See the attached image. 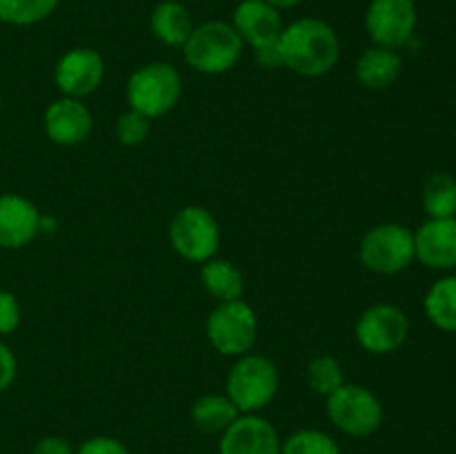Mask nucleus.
<instances>
[{
  "instance_id": "obj_1",
  "label": "nucleus",
  "mask_w": 456,
  "mask_h": 454,
  "mask_svg": "<svg viewBox=\"0 0 456 454\" xmlns=\"http://www.w3.org/2000/svg\"><path fill=\"white\" fill-rule=\"evenodd\" d=\"M279 53L283 67L305 78L330 74L341 58V43L325 20L298 18L283 27L279 38Z\"/></svg>"
},
{
  "instance_id": "obj_2",
  "label": "nucleus",
  "mask_w": 456,
  "mask_h": 454,
  "mask_svg": "<svg viewBox=\"0 0 456 454\" xmlns=\"http://www.w3.org/2000/svg\"><path fill=\"white\" fill-rule=\"evenodd\" d=\"M281 374L272 359L263 354L239 356L225 381V394L240 414H256L279 394Z\"/></svg>"
},
{
  "instance_id": "obj_3",
  "label": "nucleus",
  "mask_w": 456,
  "mask_h": 454,
  "mask_svg": "<svg viewBox=\"0 0 456 454\" xmlns=\"http://www.w3.org/2000/svg\"><path fill=\"white\" fill-rule=\"evenodd\" d=\"M243 45L232 22L209 20L194 27L187 43L183 45V56L199 74L221 76L234 69L243 53Z\"/></svg>"
},
{
  "instance_id": "obj_4",
  "label": "nucleus",
  "mask_w": 456,
  "mask_h": 454,
  "mask_svg": "<svg viewBox=\"0 0 456 454\" xmlns=\"http://www.w3.org/2000/svg\"><path fill=\"white\" fill-rule=\"evenodd\" d=\"M125 93H127L129 109L154 120L169 114L178 105L183 93V78L176 67L169 62H147L132 71Z\"/></svg>"
},
{
  "instance_id": "obj_5",
  "label": "nucleus",
  "mask_w": 456,
  "mask_h": 454,
  "mask_svg": "<svg viewBox=\"0 0 456 454\" xmlns=\"http://www.w3.org/2000/svg\"><path fill=\"white\" fill-rule=\"evenodd\" d=\"M325 412L337 430L354 439L372 436L386 418L379 396L359 383H346L330 394L325 399Z\"/></svg>"
},
{
  "instance_id": "obj_6",
  "label": "nucleus",
  "mask_w": 456,
  "mask_h": 454,
  "mask_svg": "<svg viewBox=\"0 0 456 454\" xmlns=\"http://www.w3.org/2000/svg\"><path fill=\"white\" fill-rule=\"evenodd\" d=\"M359 258L365 270L381 276H395L408 270L414 256V231L401 223H381L361 239Z\"/></svg>"
},
{
  "instance_id": "obj_7",
  "label": "nucleus",
  "mask_w": 456,
  "mask_h": 454,
  "mask_svg": "<svg viewBox=\"0 0 456 454\" xmlns=\"http://www.w3.org/2000/svg\"><path fill=\"white\" fill-rule=\"evenodd\" d=\"M169 245L187 263H208L221 247V227L214 214L200 205H185L169 223Z\"/></svg>"
},
{
  "instance_id": "obj_8",
  "label": "nucleus",
  "mask_w": 456,
  "mask_h": 454,
  "mask_svg": "<svg viewBox=\"0 0 456 454\" xmlns=\"http://www.w3.org/2000/svg\"><path fill=\"white\" fill-rule=\"evenodd\" d=\"M208 341L218 354L239 356L252 352L258 338V316L252 305L240 298V301L218 303L208 316Z\"/></svg>"
},
{
  "instance_id": "obj_9",
  "label": "nucleus",
  "mask_w": 456,
  "mask_h": 454,
  "mask_svg": "<svg viewBox=\"0 0 456 454\" xmlns=\"http://www.w3.org/2000/svg\"><path fill=\"white\" fill-rule=\"evenodd\" d=\"M410 334L408 314L392 303H374L356 319L354 336L365 352L374 356L395 354Z\"/></svg>"
},
{
  "instance_id": "obj_10",
  "label": "nucleus",
  "mask_w": 456,
  "mask_h": 454,
  "mask_svg": "<svg viewBox=\"0 0 456 454\" xmlns=\"http://www.w3.org/2000/svg\"><path fill=\"white\" fill-rule=\"evenodd\" d=\"M414 0H372L365 12V29L379 47L399 49L417 29Z\"/></svg>"
},
{
  "instance_id": "obj_11",
  "label": "nucleus",
  "mask_w": 456,
  "mask_h": 454,
  "mask_svg": "<svg viewBox=\"0 0 456 454\" xmlns=\"http://www.w3.org/2000/svg\"><path fill=\"white\" fill-rule=\"evenodd\" d=\"M105 80V61L92 47H74L62 53L53 69V83L67 98L92 96Z\"/></svg>"
},
{
  "instance_id": "obj_12",
  "label": "nucleus",
  "mask_w": 456,
  "mask_h": 454,
  "mask_svg": "<svg viewBox=\"0 0 456 454\" xmlns=\"http://www.w3.org/2000/svg\"><path fill=\"white\" fill-rule=\"evenodd\" d=\"M281 436L267 418L240 414L221 434L218 454H281Z\"/></svg>"
},
{
  "instance_id": "obj_13",
  "label": "nucleus",
  "mask_w": 456,
  "mask_h": 454,
  "mask_svg": "<svg viewBox=\"0 0 456 454\" xmlns=\"http://www.w3.org/2000/svg\"><path fill=\"white\" fill-rule=\"evenodd\" d=\"M45 134L52 142L61 147L83 145L94 127L89 107L78 98H58L45 109L43 116Z\"/></svg>"
},
{
  "instance_id": "obj_14",
  "label": "nucleus",
  "mask_w": 456,
  "mask_h": 454,
  "mask_svg": "<svg viewBox=\"0 0 456 454\" xmlns=\"http://www.w3.org/2000/svg\"><path fill=\"white\" fill-rule=\"evenodd\" d=\"M38 212L29 199L13 191L0 194V247L22 249L40 234Z\"/></svg>"
},
{
  "instance_id": "obj_15",
  "label": "nucleus",
  "mask_w": 456,
  "mask_h": 454,
  "mask_svg": "<svg viewBox=\"0 0 456 454\" xmlns=\"http://www.w3.org/2000/svg\"><path fill=\"white\" fill-rule=\"evenodd\" d=\"M232 27L243 43L252 49H263L276 45L283 31L281 12L265 0H240L234 9Z\"/></svg>"
},
{
  "instance_id": "obj_16",
  "label": "nucleus",
  "mask_w": 456,
  "mask_h": 454,
  "mask_svg": "<svg viewBox=\"0 0 456 454\" xmlns=\"http://www.w3.org/2000/svg\"><path fill=\"white\" fill-rule=\"evenodd\" d=\"M414 256L430 270H454L456 218H428L414 231Z\"/></svg>"
},
{
  "instance_id": "obj_17",
  "label": "nucleus",
  "mask_w": 456,
  "mask_h": 454,
  "mask_svg": "<svg viewBox=\"0 0 456 454\" xmlns=\"http://www.w3.org/2000/svg\"><path fill=\"white\" fill-rule=\"evenodd\" d=\"M403 69V61H401L399 52L390 47H374L365 49L359 56L354 67L356 80L363 85L365 89H372V92H381L387 89L390 85L396 83V78L401 76Z\"/></svg>"
},
{
  "instance_id": "obj_18",
  "label": "nucleus",
  "mask_w": 456,
  "mask_h": 454,
  "mask_svg": "<svg viewBox=\"0 0 456 454\" xmlns=\"http://www.w3.org/2000/svg\"><path fill=\"white\" fill-rule=\"evenodd\" d=\"M190 9L178 0H163L151 9L150 29L159 43L167 47H181L187 43L190 34L194 31Z\"/></svg>"
},
{
  "instance_id": "obj_19",
  "label": "nucleus",
  "mask_w": 456,
  "mask_h": 454,
  "mask_svg": "<svg viewBox=\"0 0 456 454\" xmlns=\"http://www.w3.org/2000/svg\"><path fill=\"white\" fill-rule=\"evenodd\" d=\"M200 285L218 303L240 301L245 294L243 272L225 258L214 256L200 265Z\"/></svg>"
},
{
  "instance_id": "obj_20",
  "label": "nucleus",
  "mask_w": 456,
  "mask_h": 454,
  "mask_svg": "<svg viewBox=\"0 0 456 454\" xmlns=\"http://www.w3.org/2000/svg\"><path fill=\"white\" fill-rule=\"evenodd\" d=\"M240 412L227 394H205L191 405V423L205 434H223Z\"/></svg>"
},
{
  "instance_id": "obj_21",
  "label": "nucleus",
  "mask_w": 456,
  "mask_h": 454,
  "mask_svg": "<svg viewBox=\"0 0 456 454\" xmlns=\"http://www.w3.org/2000/svg\"><path fill=\"white\" fill-rule=\"evenodd\" d=\"M423 310L435 328L456 334V274L444 276L430 285L423 298Z\"/></svg>"
},
{
  "instance_id": "obj_22",
  "label": "nucleus",
  "mask_w": 456,
  "mask_h": 454,
  "mask_svg": "<svg viewBox=\"0 0 456 454\" xmlns=\"http://www.w3.org/2000/svg\"><path fill=\"white\" fill-rule=\"evenodd\" d=\"M421 200L428 218H456V178L432 174L423 185Z\"/></svg>"
},
{
  "instance_id": "obj_23",
  "label": "nucleus",
  "mask_w": 456,
  "mask_h": 454,
  "mask_svg": "<svg viewBox=\"0 0 456 454\" xmlns=\"http://www.w3.org/2000/svg\"><path fill=\"white\" fill-rule=\"evenodd\" d=\"M305 378L310 390L314 392V394L325 396V399L347 383L341 361L334 359V356L330 354L314 356V359L307 363Z\"/></svg>"
},
{
  "instance_id": "obj_24",
  "label": "nucleus",
  "mask_w": 456,
  "mask_h": 454,
  "mask_svg": "<svg viewBox=\"0 0 456 454\" xmlns=\"http://www.w3.org/2000/svg\"><path fill=\"white\" fill-rule=\"evenodd\" d=\"M61 0H0V20L13 27L38 25L56 12Z\"/></svg>"
},
{
  "instance_id": "obj_25",
  "label": "nucleus",
  "mask_w": 456,
  "mask_h": 454,
  "mask_svg": "<svg viewBox=\"0 0 456 454\" xmlns=\"http://www.w3.org/2000/svg\"><path fill=\"white\" fill-rule=\"evenodd\" d=\"M281 454H341V448L328 432L303 427L281 443Z\"/></svg>"
},
{
  "instance_id": "obj_26",
  "label": "nucleus",
  "mask_w": 456,
  "mask_h": 454,
  "mask_svg": "<svg viewBox=\"0 0 456 454\" xmlns=\"http://www.w3.org/2000/svg\"><path fill=\"white\" fill-rule=\"evenodd\" d=\"M151 118L138 114V111L127 109L116 118V138L125 147H138L150 138Z\"/></svg>"
},
{
  "instance_id": "obj_27",
  "label": "nucleus",
  "mask_w": 456,
  "mask_h": 454,
  "mask_svg": "<svg viewBox=\"0 0 456 454\" xmlns=\"http://www.w3.org/2000/svg\"><path fill=\"white\" fill-rule=\"evenodd\" d=\"M22 320L20 303L7 289H0V336L16 332Z\"/></svg>"
},
{
  "instance_id": "obj_28",
  "label": "nucleus",
  "mask_w": 456,
  "mask_h": 454,
  "mask_svg": "<svg viewBox=\"0 0 456 454\" xmlns=\"http://www.w3.org/2000/svg\"><path fill=\"white\" fill-rule=\"evenodd\" d=\"M74 454H129L127 445L114 436H92L83 441Z\"/></svg>"
},
{
  "instance_id": "obj_29",
  "label": "nucleus",
  "mask_w": 456,
  "mask_h": 454,
  "mask_svg": "<svg viewBox=\"0 0 456 454\" xmlns=\"http://www.w3.org/2000/svg\"><path fill=\"white\" fill-rule=\"evenodd\" d=\"M18 374V361L16 354L12 352V347L4 341H0V394L7 392L13 385Z\"/></svg>"
},
{
  "instance_id": "obj_30",
  "label": "nucleus",
  "mask_w": 456,
  "mask_h": 454,
  "mask_svg": "<svg viewBox=\"0 0 456 454\" xmlns=\"http://www.w3.org/2000/svg\"><path fill=\"white\" fill-rule=\"evenodd\" d=\"M31 454H74V448H71L69 441L62 439V436H43V439L34 445Z\"/></svg>"
},
{
  "instance_id": "obj_31",
  "label": "nucleus",
  "mask_w": 456,
  "mask_h": 454,
  "mask_svg": "<svg viewBox=\"0 0 456 454\" xmlns=\"http://www.w3.org/2000/svg\"><path fill=\"white\" fill-rule=\"evenodd\" d=\"M254 56H256V62L263 67V69H279V67H283V62H281V53H279V43L270 45V47L254 49Z\"/></svg>"
},
{
  "instance_id": "obj_32",
  "label": "nucleus",
  "mask_w": 456,
  "mask_h": 454,
  "mask_svg": "<svg viewBox=\"0 0 456 454\" xmlns=\"http://www.w3.org/2000/svg\"><path fill=\"white\" fill-rule=\"evenodd\" d=\"M265 3H270L272 7H276L281 12V9H292L297 7L298 3H303V0H265Z\"/></svg>"
},
{
  "instance_id": "obj_33",
  "label": "nucleus",
  "mask_w": 456,
  "mask_h": 454,
  "mask_svg": "<svg viewBox=\"0 0 456 454\" xmlns=\"http://www.w3.org/2000/svg\"><path fill=\"white\" fill-rule=\"evenodd\" d=\"M0 111H3V98H0Z\"/></svg>"
}]
</instances>
